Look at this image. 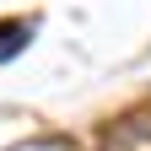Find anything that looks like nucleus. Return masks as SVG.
Here are the masks:
<instances>
[{
    "label": "nucleus",
    "mask_w": 151,
    "mask_h": 151,
    "mask_svg": "<svg viewBox=\"0 0 151 151\" xmlns=\"http://www.w3.org/2000/svg\"><path fill=\"white\" fill-rule=\"evenodd\" d=\"M27 38H32V22H0V65L16 60L27 49Z\"/></svg>",
    "instance_id": "nucleus-1"
}]
</instances>
